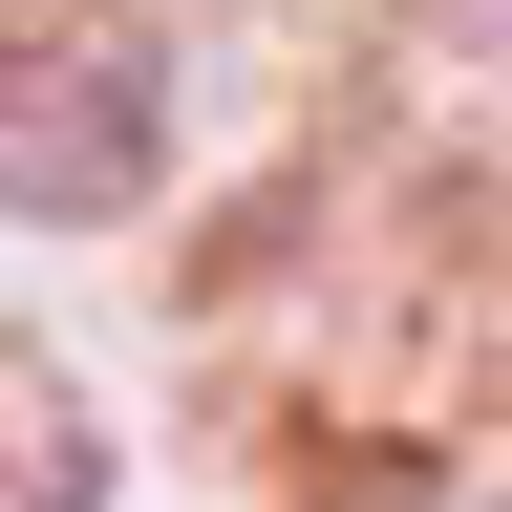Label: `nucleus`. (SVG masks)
<instances>
[{"label":"nucleus","mask_w":512,"mask_h":512,"mask_svg":"<svg viewBox=\"0 0 512 512\" xmlns=\"http://www.w3.org/2000/svg\"><path fill=\"white\" fill-rule=\"evenodd\" d=\"M150 171H171V86H150V43H22V107H0V192H22V235L128 214Z\"/></svg>","instance_id":"obj_1"},{"label":"nucleus","mask_w":512,"mask_h":512,"mask_svg":"<svg viewBox=\"0 0 512 512\" xmlns=\"http://www.w3.org/2000/svg\"><path fill=\"white\" fill-rule=\"evenodd\" d=\"M64 491H86V427H64V384L22 363V512H64Z\"/></svg>","instance_id":"obj_2"}]
</instances>
